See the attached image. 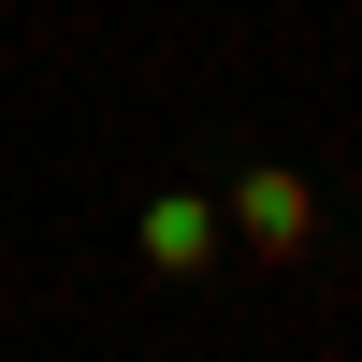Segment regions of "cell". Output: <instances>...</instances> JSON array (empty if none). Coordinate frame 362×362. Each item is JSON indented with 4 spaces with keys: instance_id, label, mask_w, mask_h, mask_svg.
<instances>
[{
    "instance_id": "1",
    "label": "cell",
    "mask_w": 362,
    "mask_h": 362,
    "mask_svg": "<svg viewBox=\"0 0 362 362\" xmlns=\"http://www.w3.org/2000/svg\"><path fill=\"white\" fill-rule=\"evenodd\" d=\"M218 232H232L247 261H305V247H319V189H305L290 160H247L232 203H218Z\"/></svg>"
},
{
    "instance_id": "2",
    "label": "cell",
    "mask_w": 362,
    "mask_h": 362,
    "mask_svg": "<svg viewBox=\"0 0 362 362\" xmlns=\"http://www.w3.org/2000/svg\"><path fill=\"white\" fill-rule=\"evenodd\" d=\"M131 232H145V261H160V276H218V261H232V232H218V203H203V189H160Z\"/></svg>"
}]
</instances>
